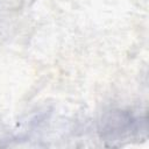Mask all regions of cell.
<instances>
[{
    "label": "cell",
    "instance_id": "1",
    "mask_svg": "<svg viewBox=\"0 0 149 149\" xmlns=\"http://www.w3.org/2000/svg\"><path fill=\"white\" fill-rule=\"evenodd\" d=\"M147 115H134L130 111L113 109L99 121L98 132L109 147H120L147 136Z\"/></svg>",
    "mask_w": 149,
    "mask_h": 149
}]
</instances>
